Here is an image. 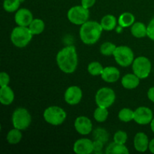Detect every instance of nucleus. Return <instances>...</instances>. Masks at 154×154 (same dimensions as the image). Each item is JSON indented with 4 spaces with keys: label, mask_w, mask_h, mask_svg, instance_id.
Listing matches in <instances>:
<instances>
[{
    "label": "nucleus",
    "mask_w": 154,
    "mask_h": 154,
    "mask_svg": "<svg viewBox=\"0 0 154 154\" xmlns=\"http://www.w3.org/2000/svg\"><path fill=\"white\" fill-rule=\"evenodd\" d=\"M140 78L134 73L125 75L121 79L122 86L126 90H133L137 88L140 84Z\"/></svg>",
    "instance_id": "17"
},
{
    "label": "nucleus",
    "mask_w": 154,
    "mask_h": 154,
    "mask_svg": "<svg viewBox=\"0 0 154 154\" xmlns=\"http://www.w3.org/2000/svg\"><path fill=\"white\" fill-rule=\"evenodd\" d=\"M28 27L33 35H38L42 34L44 32L45 29V24L42 19L36 18V19H33Z\"/></svg>",
    "instance_id": "23"
},
{
    "label": "nucleus",
    "mask_w": 154,
    "mask_h": 154,
    "mask_svg": "<svg viewBox=\"0 0 154 154\" xmlns=\"http://www.w3.org/2000/svg\"><path fill=\"white\" fill-rule=\"evenodd\" d=\"M135 22V18L133 14L130 12H124L121 14L118 18V23L123 28L131 27Z\"/></svg>",
    "instance_id": "22"
},
{
    "label": "nucleus",
    "mask_w": 154,
    "mask_h": 154,
    "mask_svg": "<svg viewBox=\"0 0 154 154\" xmlns=\"http://www.w3.org/2000/svg\"><path fill=\"white\" fill-rule=\"evenodd\" d=\"M73 150L77 154H90L93 153V143L89 138H80L73 145Z\"/></svg>",
    "instance_id": "14"
},
{
    "label": "nucleus",
    "mask_w": 154,
    "mask_h": 154,
    "mask_svg": "<svg viewBox=\"0 0 154 154\" xmlns=\"http://www.w3.org/2000/svg\"><path fill=\"white\" fill-rule=\"evenodd\" d=\"M134 147L135 150L141 153L147 151L149 149V141L148 136L144 132H138L134 138Z\"/></svg>",
    "instance_id": "16"
},
{
    "label": "nucleus",
    "mask_w": 154,
    "mask_h": 154,
    "mask_svg": "<svg viewBox=\"0 0 154 154\" xmlns=\"http://www.w3.org/2000/svg\"><path fill=\"white\" fill-rule=\"evenodd\" d=\"M102 30L103 29L100 23L93 20L87 21L80 28L79 34L81 42L87 45H94L101 38Z\"/></svg>",
    "instance_id": "2"
},
{
    "label": "nucleus",
    "mask_w": 154,
    "mask_h": 154,
    "mask_svg": "<svg viewBox=\"0 0 154 154\" xmlns=\"http://www.w3.org/2000/svg\"><path fill=\"white\" fill-rule=\"evenodd\" d=\"M67 17L72 24L81 26L88 21L90 17V11L81 5L73 6L68 11Z\"/></svg>",
    "instance_id": "8"
},
{
    "label": "nucleus",
    "mask_w": 154,
    "mask_h": 154,
    "mask_svg": "<svg viewBox=\"0 0 154 154\" xmlns=\"http://www.w3.org/2000/svg\"><path fill=\"white\" fill-rule=\"evenodd\" d=\"M93 143V153H101L102 151V149L104 147V144L102 141L99 140H94Z\"/></svg>",
    "instance_id": "34"
},
{
    "label": "nucleus",
    "mask_w": 154,
    "mask_h": 154,
    "mask_svg": "<svg viewBox=\"0 0 154 154\" xmlns=\"http://www.w3.org/2000/svg\"><path fill=\"white\" fill-rule=\"evenodd\" d=\"M14 100V93L13 90L8 86L0 88V102L3 105H9Z\"/></svg>",
    "instance_id": "18"
},
{
    "label": "nucleus",
    "mask_w": 154,
    "mask_h": 154,
    "mask_svg": "<svg viewBox=\"0 0 154 154\" xmlns=\"http://www.w3.org/2000/svg\"><path fill=\"white\" fill-rule=\"evenodd\" d=\"M93 138L94 140H99L103 143H106L109 138L108 132L104 128H97L93 131Z\"/></svg>",
    "instance_id": "30"
},
{
    "label": "nucleus",
    "mask_w": 154,
    "mask_h": 154,
    "mask_svg": "<svg viewBox=\"0 0 154 154\" xmlns=\"http://www.w3.org/2000/svg\"><path fill=\"white\" fill-rule=\"evenodd\" d=\"M147 98L154 103V87H151L147 91Z\"/></svg>",
    "instance_id": "36"
},
{
    "label": "nucleus",
    "mask_w": 154,
    "mask_h": 154,
    "mask_svg": "<svg viewBox=\"0 0 154 154\" xmlns=\"http://www.w3.org/2000/svg\"><path fill=\"white\" fill-rule=\"evenodd\" d=\"M100 76L104 81L112 84L117 82L120 79V70L114 66H108L104 68L103 72Z\"/></svg>",
    "instance_id": "15"
},
{
    "label": "nucleus",
    "mask_w": 154,
    "mask_h": 154,
    "mask_svg": "<svg viewBox=\"0 0 154 154\" xmlns=\"http://www.w3.org/2000/svg\"><path fill=\"white\" fill-rule=\"evenodd\" d=\"M32 33L28 26L14 27L11 33V41L15 47L23 48L26 47L32 38Z\"/></svg>",
    "instance_id": "3"
},
{
    "label": "nucleus",
    "mask_w": 154,
    "mask_h": 154,
    "mask_svg": "<svg viewBox=\"0 0 154 154\" xmlns=\"http://www.w3.org/2000/svg\"><path fill=\"white\" fill-rule=\"evenodd\" d=\"M152 69V64L147 57H138L135 58L132 63V71L140 79H145L150 75Z\"/></svg>",
    "instance_id": "7"
},
{
    "label": "nucleus",
    "mask_w": 154,
    "mask_h": 154,
    "mask_svg": "<svg viewBox=\"0 0 154 154\" xmlns=\"http://www.w3.org/2000/svg\"><path fill=\"white\" fill-rule=\"evenodd\" d=\"M128 139V135L126 132L123 130H118L114 133V141L118 144H125Z\"/></svg>",
    "instance_id": "31"
},
{
    "label": "nucleus",
    "mask_w": 154,
    "mask_h": 154,
    "mask_svg": "<svg viewBox=\"0 0 154 154\" xmlns=\"http://www.w3.org/2000/svg\"><path fill=\"white\" fill-rule=\"evenodd\" d=\"M106 154H129V150L125 144L111 142L105 149Z\"/></svg>",
    "instance_id": "19"
},
{
    "label": "nucleus",
    "mask_w": 154,
    "mask_h": 154,
    "mask_svg": "<svg viewBox=\"0 0 154 154\" xmlns=\"http://www.w3.org/2000/svg\"><path fill=\"white\" fill-rule=\"evenodd\" d=\"M45 121L52 126H60L67 118V114L63 108L59 106H50L45 110L43 114Z\"/></svg>",
    "instance_id": "4"
},
{
    "label": "nucleus",
    "mask_w": 154,
    "mask_h": 154,
    "mask_svg": "<svg viewBox=\"0 0 154 154\" xmlns=\"http://www.w3.org/2000/svg\"><path fill=\"white\" fill-rule=\"evenodd\" d=\"M93 117L99 123H103V122H105L108 117V108L98 106L95 109L94 113H93Z\"/></svg>",
    "instance_id": "25"
},
{
    "label": "nucleus",
    "mask_w": 154,
    "mask_h": 154,
    "mask_svg": "<svg viewBox=\"0 0 154 154\" xmlns=\"http://www.w3.org/2000/svg\"><path fill=\"white\" fill-rule=\"evenodd\" d=\"M117 46L114 44L111 43V42H106L102 44L100 46V53L104 56H111L114 55V53L115 51Z\"/></svg>",
    "instance_id": "29"
},
{
    "label": "nucleus",
    "mask_w": 154,
    "mask_h": 154,
    "mask_svg": "<svg viewBox=\"0 0 154 154\" xmlns=\"http://www.w3.org/2000/svg\"><path fill=\"white\" fill-rule=\"evenodd\" d=\"M147 36L154 42V17L147 26Z\"/></svg>",
    "instance_id": "32"
},
{
    "label": "nucleus",
    "mask_w": 154,
    "mask_h": 154,
    "mask_svg": "<svg viewBox=\"0 0 154 154\" xmlns=\"http://www.w3.org/2000/svg\"><path fill=\"white\" fill-rule=\"evenodd\" d=\"M116 94L114 90L109 87H102L98 90L95 96V101L97 106L108 108L114 103Z\"/></svg>",
    "instance_id": "9"
},
{
    "label": "nucleus",
    "mask_w": 154,
    "mask_h": 154,
    "mask_svg": "<svg viewBox=\"0 0 154 154\" xmlns=\"http://www.w3.org/2000/svg\"><path fill=\"white\" fill-rule=\"evenodd\" d=\"M83 97L82 90L78 86H71L66 89L64 99L70 105H76L81 102Z\"/></svg>",
    "instance_id": "11"
},
{
    "label": "nucleus",
    "mask_w": 154,
    "mask_h": 154,
    "mask_svg": "<svg viewBox=\"0 0 154 154\" xmlns=\"http://www.w3.org/2000/svg\"><path fill=\"white\" fill-rule=\"evenodd\" d=\"M57 63L59 69L66 74L75 72L78 65V57L76 48L74 46H67L60 50L57 55Z\"/></svg>",
    "instance_id": "1"
},
{
    "label": "nucleus",
    "mask_w": 154,
    "mask_h": 154,
    "mask_svg": "<svg viewBox=\"0 0 154 154\" xmlns=\"http://www.w3.org/2000/svg\"><path fill=\"white\" fill-rule=\"evenodd\" d=\"M149 150L150 151V153L154 154V138L150 141V144H149Z\"/></svg>",
    "instance_id": "37"
},
{
    "label": "nucleus",
    "mask_w": 154,
    "mask_h": 154,
    "mask_svg": "<svg viewBox=\"0 0 154 154\" xmlns=\"http://www.w3.org/2000/svg\"><path fill=\"white\" fill-rule=\"evenodd\" d=\"M22 132L20 129L14 128V129H11L7 134L6 136V139L8 144L14 145V144H17L20 142L21 139H22Z\"/></svg>",
    "instance_id": "24"
},
{
    "label": "nucleus",
    "mask_w": 154,
    "mask_h": 154,
    "mask_svg": "<svg viewBox=\"0 0 154 154\" xmlns=\"http://www.w3.org/2000/svg\"><path fill=\"white\" fill-rule=\"evenodd\" d=\"M150 129H151L152 132L154 133V117H153V120H152L151 123H150Z\"/></svg>",
    "instance_id": "38"
},
{
    "label": "nucleus",
    "mask_w": 154,
    "mask_h": 154,
    "mask_svg": "<svg viewBox=\"0 0 154 154\" xmlns=\"http://www.w3.org/2000/svg\"><path fill=\"white\" fill-rule=\"evenodd\" d=\"M103 69L104 67L102 66V64L96 61L92 62L87 66V71H88L89 74L93 75V76L101 75L103 72Z\"/></svg>",
    "instance_id": "28"
},
{
    "label": "nucleus",
    "mask_w": 154,
    "mask_h": 154,
    "mask_svg": "<svg viewBox=\"0 0 154 154\" xmlns=\"http://www.w3.org/2000/svg\"><path fill=\"white\" fill-rule=\"evenodd\" d=\"M33 20L32 13L28 8H19L14 15V21L17 26H29Z\"/></svg>",
    "instance_id": "13"
},
{
    "label": "nucleus",
    "mask_w": 154,
    "mask_h": 154,
    "mask_svg": "<svg viewBox=\"0 0 154 154\" xmlns=\"http://www.w3.org/2000/svg\"><path fill=\"white\" fill-rule=\"evenodd\" d=\"M96 0H81V5L86 8H90L96 3Z\"/></svg>",
    "instance_id": "35"
},
{
    "label": "nucleus",
    "mask_w": 154,
    "mask_h": 154,
    "mask_svg": "<svg viewBox=\"0 0 154 154\" xmlns=\"http://www.w3.org/2000/svg\"><path fill=\"white\" fill-rule=\"evenodd\" d=\"M10 82V76L8 73L5 72H2L0 73V87L8 86Z\"/></svg>",
    "instance_id": "33"
},
{
    "label": "nucleus",
    "mask_w": 154,
    "mask_h": 154,
    "mask_svg": "<svg viewBox=\"0 0 154 154\" xmlns=\"http://www.w3.org/2000/svg\"><path fill=\"white\" fill-rule=\"evenodd\" d=\"M118 21L117 18L112 14L105 15L100 21V24L105 31H112L116 28Z\"/></svg>",
    "instance_id": "20"
},
{
    "label": "nucleus",
    "mask_w": 154,
    "mask_h": 154,
    "mask_svg": "<svg viewBox=\"0 0 154 154\" xmlns=\"http://www.w3.org/2000/svg\"><path fill=\"white\" fill-rule=\"evenodd\" d=\"M74 125L75 130L80 135H89L93 131V123L91 120L86 116H79L77 117Z\"/></svg>",
    "instance_id": "12"
},
{
    "label": "nucleus",
    "mask_w": 154,
    "mask_h": 154,
    "mask_svg": "<svg viewBox=\"0 0 154 154\" xmlns=\"http://www.w3.org/2000/svg\"><path fill=\"white\" fill-rule=\"evenodd\" d=\"M11 121L14 128L21 131L26 130L31 124V114L26 108H18L12 114Z\"/></svg>",
    "instance_id": "5"
},
{
    "label": "nucleus",
    "mask_w": 154,
    "mask_h": 154,
    "mask_svg": "<svg viewBox=\"0 0 154 154\" xmlns=\"http://www.w3.org/2000/svg\"><path fill=\"white\" fill-rule=\"evenodd\" d=\"M118 118L120 121L128 123L134 120V111L128 108H124L118 113Z\"/></svg>",
    "instance_id": "27"
},
{
    "label": "nucleus",
    "mask_w": 154,
    "mask_h": 154,
    "mask_svg": "<svg viewBox=\"0 0 154 154\" xmlns=\"http://www.w3.org/2000/svg\"><path fill=\"white\" fill-rule=\"evenodd\" d=\"M130 31L135 38H144L147 36V26L142 22H135L131 26Z\"/></svg>",
    "instance_id": "21"
},
{
    "label": "nucleus",
    "mask_w": 154,
    "mask_h": 154,
    "mask_svg": "<svg viewBox=\"0 0 154 154\" xmlns=\"http://www.w3.org/2000/svg\"><path fill=\"white\" fill-rule=\"evenodd\" d=\"M21 0H4L3 8L8 13L16 12L19 9Z\"/></svg>",
    "instance_id": "26"
},
{
    "label": "nucleus",
    "mask_w": 154,
    "mask_h": 154,
    "mask_svg": "<svg viewBox=\"0 0 154 154\" xmlns=\"http://www.w3.org/2000/svg\"><path fill=\"white\" fill-rule=\"evenodd\" d=\"M21 1H23V0H21Z\"/></svg>",
    "instance_id": "39"
},
{
    "label": "nucleus",
    "mask_w": 154,
    "mask_h": 154,
    "mask_svg": "<svg viewBox=\"0 0 154 154\" xmlns=\"http://www.w3.org/2000/svg\"><path fill=\"white\" fill-rule=\"evenodd\" d=\"M113 56L116 63L122 67H128L131 66L135 60L132 50L129 47L125 45L117 47Z\"/></svg>",
    "instance_id": "6"
},
{
    "label": "nucleus",
    "mask_w": 154,
    "mask_h": 154,
    "mask_svg": "<svg viewBox=\"0 0 154 154\" xmlns=\"http://www.w3.org/2000/svg\"></svg>",
    "instance_id": "40"
},
{
    "label": "nucleus",
    "mask_w": 154,
    "mask_h": 154,
    "mask_svg": "<svg viewBox=\"0 0 154 154\" xmlns=\"http://www.w3.org/2000/svg\"><path fill=\"white\" fill-rule=\"evenodd\" d=\"M153 119V111L147 107H138L134 111V121L138 124L141 126L150 124Z\"/></svg>",
    "instance_id": "10"
}]
</instances>
